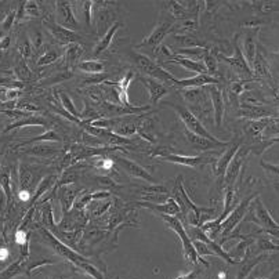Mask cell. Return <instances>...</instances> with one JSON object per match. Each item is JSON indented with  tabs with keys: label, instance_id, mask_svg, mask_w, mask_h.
Wrapping results in <instances>:
<instances>
[{
	"label": "cell",
	"instance_id": "f6af8a7d",
	"mask_svg": "<svg viewBox=\"0 0 279 279\" xmlns=\"http://www.w3.org/2000/svg\"><path fill=\"white\" fill-rule=\"evenodd\" d=\"M255 69H256V74L257 75H268V67H267V64H265V59L264 57L261 55V54H257L255 58Z\"/></svg>",
	"mask_w": 279,
	"mask_h": 279
},
{
	"label": "cell",
	"instance_id": "8fae6325",
	"mask_svg": "<svg viewBox=\"0 0 279 279\" xmlns=\"http://www.w3.org/2000/svg\"><path fill=\"white\" fill-rule=\"evenodd\" d=\"M190 234H191L194 238H195V240H199V242H203L205 245L209 246V249L214 253L215 256H219V257H221V259L224 260V261H227V263H230V264H235L236 261L232 257H231L228 253H226L224 250L221 249L220 245H217V242H214L213 239H210L209 236L205 234V230H201V228H198V227H195V228H191L190 230Z\"/></svg>",
	"mask_w": 279,
	"mask_h": 279
},
{
	"label": "cell",
	"instance_id": "8d00e7d4",
	"mask_svg": "<svg viewBox=\"0 0 279 279\" xmlns=\"http://www.w3.org/2000/svg\"><path fill=\"white\" fill-rule=\"evenodd\" d=\"M39 141H61V138L53 130H49V132H46L44 134L39 136V137H35L30 138L28 141H25L24 144H21V147L22 145H28V144H34V142H39Z\"/></svg>",
	"mask_w": 279,
	"mask_h": 279
},
{
	"label": "cell",
	"instance_id": "ba28073f",
	"mask_svg": "<svg viewBox=\"0 0 279 279\" xmlns=\"http://www.w3.org/2000/svg\"><path fill=\"white\" fill-rule=\"evenodd\" d=\"M173 30V24L170 20H159V22L155 26V29L152 30L151 34L148 35L147 38H144L142 42L138 44V49H152L157 50L158 46L162 43V40L165 39L169 32Z\"/></svg>",
	"mask_w": 279,
	"mask_h": 279
},
{
	"label": "cell",
	"instance_id": "52a82bcc",
	"mask_svg": "<svg viewBox=\"0 0 279 279\" xmlns=\"http://www.w3.org/2000/svg\"><path fill=\"white\" fill-rule=\"evenodd\" d=\"M55 22L74 32L80 29L78 18L72 10V5H71V2H67V0L55 2Z\"/></svg>",
	"mask_w": 279,
	"mask_h": 279
},
{
	"label": "cell",
	"instance_id": "ab89813d",
	"mask_svg": "<svg viewBox=\"0 0 279 279\" xmlns=\"http://www.w3.org/2000/svg\"><path fill=\"white\" fill-rule=\"evenodd\" d=\"M93 6H94V2H91V0L82 2V11H83V18L87 28L91 26V21H93V14H91V9H93Z\"/></svg>",
	"mask_w": 279,
	"mask_h": 279
},
{
	"label": "cell",
	"instance_id": "e575fe53",
	"mask_svg": "<svg viewBox=\"0 0 279 279\" xmlns=\"http://www.w3.org/2000/svg\"><path fill=\"white\" fill-rule=\"evenodd\" d=\"M15 74H17V78L22 80V82H28V80H34V74L30 72L28 65L25 63L24 59L18 61V64L15 65Z\"/></svg>",
	"mask_w": 279,
	"mask_h": 279
},
{
	"label": "cell",
	"instance_id": "db71d44e",
	"mask_svg": "<svg viewBox=\"0 0 279 279\" xmlns=\"http://www.w3.org/2000/svg\"><path fill=\"white\" fill-rule=\"evenodd\" d=\"M7 201H9V199H7V195H6L5 190H3V188H2V185H0V211L5 210Z\"/></svg>",
	"mask_w": 279,
	"mask_h": 279
},
{
	"label": "cell",
	"instance_id": "9a60e30c",
	"mask_svg": "<svg viewBox=\"0 0 279 279\" xmlns=\"http://www.w3.org/2000/svg\"><path fill=\"white\" fill-rule=\"evenodd\" d=\"M115 162L119 163L120 167L125 169V172L128 173V174H130L132 177L141 178V180H145V181L153 182V177H152L151 174L144 169V167H141L138 163H136V162L129 161V159H126V158H119V157L115 159Z\"/></svg>",
	"mask_w": 279,
	"mask_h": 279
},
{
	"label": "cell",
	"instance_id": "bcb514c9",
	"mask_svg": "<svg viewBox=\"0 0 279 279\" xmlns=\"http://www.w3.org/2000/svg\"><path fill=\"white\" fill-rule=\"evenodd\" d=\"M245 57L249 63H253L255 61V42H253V38H246L245 40Z\"/></svg>",
	"mask_w": 279,
	"mask_h": 279
},
{
	"label": "cell",
	"instance_id": "7402d4cb",
	"mask_svg": "<svg viewBox=\"0 0 279 279\" xmlns=\"http://www.w3.org/2000/svg\"><path fill=\"white\" fill-rule=\"evenodd\" d=\"M122 26V22H113V25L111 26V29L108 30L107 34L104 35L103 38L100 39V42L96 46V49L93 51L94 57H100L101 54L105 53L108 49H109V46L112 43L113 38H115V34H116V30L119 29Z\"/></svg>",
	"mask_w": 279,
	"mask_h": 279
},
{
	"label": "cell",
	"instance_id": "8992f818",
	"mask_svg": "<svg viewBox=\"0 0 279 279\" xmlns=\"http://www.w3.org/2000/svg\"><path fill=\"white\" fill-rule=\"evenodd\" d=\"M43 24L46 26V29L49 30L50 35L54 38V40H57L59 44H67V46H69V44L79 43V40H80V38H79V35L76 32L69 30L67 28H64V26L58 25L55 22V18L50 17V15L44 17Z\"/></svg>",
	"mask_w": 279,
	"mask_h": 279
},
{
	"label": "cell",
	"instance_id": "d6a6232c",
	"mask_svg": "<svg viewBox=\"0 0 279 279\" xmlns=\"http://www.w3.org/2000/svg\"><path fill=\"white\" fill-rule=\"evenodd\" d=\"M24 272H25L24 260H18V261L13 263L9 268L0 274V279H11V278H14L15 275L24 274Z\"/></svg>",
	"mask_w": 279,
	"mask_h": 279
},
{
	"label": "cell",
	"instance_id": "d590c367",
	"mask_svg": "<svg viewBox=\"0 0 279 279\" xmlns=\"http://www.w3.org/2000/svg\"><path fill=\"white\" fill-rule=\"evenodd\" d=\"M59 98H61V104H63V108H64L65 111L68 113H71L72 116H75V118H78L82 120V113H79L78 111H76V108L74 107V104H72V101H71V98L67 96L65 93H59ZM83 122V120H82Z\"/></svg>",
	"mask_w": 279,
	"mask_h": 279
},
{
	"label": "cell",
	"instance_id": "4dcf8cb0",
	"mask_svg": "<svg viewBox=\"0 0 279 279\" xmlns=\"http://www.w3.org/2000/svg\"><path fill=\"white\" fill-rule=\"evenodd\" d=\"M210 50L206 47H188V49H181L177 51V54L180 55H187V58L194 59L198 63H202L203 58L206 57V54L209 53Z\"/></svg>",
	"mask_w": 279,
	"mask_h": 279
},
{
	"label": "cell",
	"instance_id": "30bf717a",
	"mask_svg": "<svg viewBox=\"0 0 279 279\" xmlns=\"http://www.w3.org/2000/svg\"><path fill=\"white\" fill-rule=\"evenodd\" d=\"M138 80H140V82L144 84V87L148 90V94H149V103H151L152 105H153V104H158L162 98L170 93V87H169V86H166L165 83H161L159 80L148 78L145 75H140V76H138Z\"/></svg>",
	"mask_w": 279,
	"mask_h": 279
},
{
	"label": "cell",
	"instance_id": "cb8c5ba5",
	"mask_svg": "<svg viewBox=\"0 0 279 279\" xmlns=\"http://www.w3.org/2000/svg\"><path fill=\"white\" fill-rule=\"evenodd\" d=\"M238 148H239V144H232V145L228 148V151H227L226 153L219 159V161H217V163H215V176H219V177L226 176L227 169H228V166H230L232 158L235 157Z\"/></svg>",
	"mask_w": 279,
	"mask_h": 279
},
{
	"label": "cell",
	"instance_id": "60d3db41",
	"mask_svg": "<svg viewBox=\"0 0 279 279\" xmlns=\"http://www.w3.org/2000/svg\"><path fill=\"white\" fill-rule=\"evenodd\" d=\"M17 47H18V53H20L21 58L24 59V61L30 58V55H32V46H30L29 40L22 39L20 43L17 44Z\"/></svg>",
	"mask_w": 279,
	"mask_h": 279
},
{
	"label": "cell",
	"instance_id": "b9f144b4",
	"mask_svg": "<svg viewBox=\"0 0 279 279\" xmlns=\"http://www.w3.org/2000/svg\"><path fill=\"white\" fill-rule=\"evenodd\" d=\"M15 20H17V11H9L7 15L3 18V21L0 22V29L3 30V32H9L13 28Z\"/></svg>",
	"mask_w": 279,
	"mask_h": 279
},
{
	"label": "cell",
	"instance_id": "44dd1931",
	"mask_svg": "<svg viewBox=\"0 0 279 279\" xmlns=\"http://www.w3.org/2000/svg\"><path fill=\"white\" fill-rule=\"evenodd\" d=\"M42 15V9H40V6L38 2H35V0H30V2H21L20 5V10L17 13V22H20L21 20H24V18H38Z\"/></svg>",
	"mask_w": 279,
	"mask_h": 279
},
{
	"label": "cell",
	"instance_id": "f546056e",
	"mask_svg": "<svg viewBox=\"0 0 279 279\" xmlns=\"http://www.w3.org/2000/svg\"><path fill=\"white\" fill-rule=\"evenodd\" d=\"M58 152V149L54 147H47V145H35L30 148H24V153L26 155H34L39 158H51Z\"/></svg>",
	"mask_w": 279,
	"mask_h": 279
},
{
	"label": "cell",
	"instance_id": "277c9868",
	"mask_svg": "<svg viewBox=\"0 0 279 279\" xmlns=\"http://www.w3.org/2000/svg\"><path fill=\"white\" fill-rule=\"evenodd\" d=\"M162 219L165 220V223H166L167 226L170 227V228L176 232L177 236H178L180 240H181L184 257H185L190 263H192V264L196 265L199 261H201V263H203L206 267H209V263H207L206 260L202 259L201 256L198 255L195 246H194V243H192L191 239H190V235L187 234V231L185 228H184V226L181 224V221L178 220L177 217H174V215H162Z\"/></svg>",
	"mask_w": 279,
	"mask_h": 279
},
{
	"label": "cell",
	"instance_id": "5b68a950",
	"mask_svg": "<svg viewBox=\"0 0 279 279\" xmlns=\"http://www.w3.org/2000/svg\"><path fill=\"white\" fill-rule=\"evenodd\" d=\"M166 105L169 107H172L176 113L180 116V119L184 123V128L188 130V132L194 133L196 136H201V137H205L207 140H210L213 142H217V144H223L224 141H220V140H217L215 137H213L210 133L207 132V129L203 126L201 123V120L198 119L195 113L192 112L191 109H188V107L185 105H178V104H172V103H166Z\"/></svg>",
	"mask_w": 279,
	"mask_h": 279
},
{
	"label": "cell",
	"instance_id": "f5cc1de1",
	"mask_svg": "<svg viewBox=\"0 0 279 279\" xmlns=\"http://www.w3.org/2000/svg\"><path fill=\"white\" fill-rule=\"evenodd\" d=\"M199 274H201V269L196 267L195 271H191V272H188L187 275H181V276H178V278L174 279H198L199 278Z\"/></svg>",
	"mask_w": 279,
	"mask_h": 279
},
{
	"label": "cell",
	"instance_id": "603a6c76",
	"mask_svg": "<svg viewBox=\"0 0 279 279\" xmlns=\"http://www.w3.org/2000/svg\"><path fill=\"white\" fill-rule=\"evenodd\" d=\"M245 159V152H238L234 159L231 161L230 166L227 169L226 173V182L227 185H232L234 187V182H235L236 177L239 176V169L242 166V162Z\"/></svg>",
	"mask_w": 279,
	"mask_h": 279
},
{
	"label": "cell",
	"instance_id": "1f68e13d",
	"mask_svg": "<svg viewBox=\"0 0 279 279\" xmlns=\"http://www.w3.org/2000/svg\"><path fill=\"white\" fill-rule=\"evenodd\" d=\"M76 194H78V190L74 188V187H64V188H61V203L64 206L65 211H68L72 207Z\"/></svg>",
	"mask_w": 279,
	"mask_h": 279
},
{
	"label": "cell",
	"instance_id": "7bdbcfd3",
	"mask_svg": "<svg viewBox=\"0 0 279 279\" xmlns=\"http://www.w3.org/2000/svg\"><path fill=\"white\" fill-rule=\"evenodd\" d=\"M54 180H55V177H54V176L46 177L43 181L40 182V185L38 187V191H36V194H35L34 198H32V202L38 201V198H39L40 195H43L44 192L49 190L50 185H51V184H53V182H54Z\"/></svg>",
	"mask_w": 279,
	"mask_h": 279
},
{
	"label": "cell",
	"instance_id": "f907efd6",
	"mask_svg": "<svg viewBox=\"0 0 279 279\" xmlns=\"http://www.w3.org/2000/svg\"><path fill=\"white\" fill-rule=\"evenodd\" d=\"M0 86L3 87H11V88H20L22 87V83L21 82H14V80H10V79H2L0 78Z\"/></svg>",
	"mask_w": 279,
	"mask_h": 279
},
{
	"label": "cell",
	"instance_id": "f1b7e54d",
	"mask_svg": "<svg viewBox=\"0 0 279 279\" xmlns=\"http://www.w3.org/2000/svg\"><path fill=\"white\" fill-rule=\"evenodd\" d=\"M165 9L169 10V13L177 18V20H187L188 15L191 14V11L184 7V5L178 2H165Z\"/></svg>",
	"mask_w": 279,
	"mask_h": 279
},
{
	"label": "cell",
	"instance_id": "83f0119b",
	"mask_svg": "<svg viewBox=\"0 0 279 279\" xmlns=\"http://www.w3.org/2000/svg\"><path fill=\"white\" fill-rule=\"evenodd\" d=\"M78 68L80 69V71L86 72V74L98 75L104 72V69H105V63H104V61H100V59H87V61H83V63H79Z\"/></svg>",
	"mask_w": 279,
	"mask_h": 279
},
{
	"label": "cell",
	"instance_id": "2e32d148",
	"mask_svg": "<svg viewBox=\"0 0 279 279\" xmlns=\"http://www.w3.org/2000/svg\"><path fill=\"white\" fill-rule=\"evenodd\" d=\"M161 159L166 162H173L177 165H184V166L188 167H199L202 165H205V163L211 162V157H203V155H199V157H180V155L166 153V155H162Z\"/></svg>",
	"mask_w": 279,
	"mask_h": 279
},
{
	"label": "cell",
	"instance_id": "d4e9b609",
	"mask_svg": "<svg viewBox=\"0 0 279 279\" xmlns=\"http://www.w3.org/2000/svg\"><path fill=\"white\" fill-rule=\"evenodd\" d=\"M144 191L147 192V195L142 196V199L151 202V203H161L162 201L169 199V191L166 187L152 185L149 188H144Z\"/></svg>",
	"mask_w": 279,
	"mask_h": 279
},
{
	"label": "cell",
	"instance_id": "91938a15",
	"mask_svg": "<svg viewBox=\"0 0 279 279\" xmlns=\"http://www.w3.org/2000/svg\"><path fill=\"white\" fill-rule=\"evenodd\" d=\"M71 275H55V276H50L49 279H69Z\"/></svg>",
	"mask_w": 279,
	"mask_h": 279
},
{
	"label": "cell",
	"instance_id": "11a10c76",
	"mask_svg": "<svg viewBox=\"0 0 279 279\" xmlns=\"http://www.w3.org/2000/svg\"><path fill=\"white\" fill-rule=\"evenodd\" d=\"M29 198H30L29 191H26V190H21V191L18 192V199H20L21 202L29 201Z\"/></svg>",
	"mask_w": 279,
	"mask_h": 279
},
{
	"label": "cell",
	"instance_id": "9f6ffc18",
	"mask_svg": "<svg viewBox=\"0 0 279 279\" xmlns=\"http://www.w3.org/2000/svg\"><path fill=\"white\" fill-rule=\"evenodd\" d=\"M11 38L10 36H3V39L0 40V50H6L10 46Z\"/></svg>",
	"mask_w": 279,
	"mask_h": 279
},
{
	"label": "cell",
	"instance_id": "484cf974",
	"mask_svg": "<svg viewBox=\"0 0 279 279\" xmlns=\"http://www.w3.org/2000/svg\"><path fill=\"white\" fill-rule=\"evenodd\" d=\"M83 54V46L79 43L69 44L64 54V63L67 68H72L75 65H78L79 58Z\"/></svg>",
	"mask_w": 279,
	"mask_h": 279
},
{
	"label": "cell",
	"instance_id": "7dc6e473",
	"mask_svg": "<svg viewBox=\"0 0 279 279\" xmlns=\"http://www.w3.org/2000/svg\"><path fill=\"white\" fill-rule=\"evenodd\" d=\"M259 261H260V257L259 259L253 260V261H249V263H246V264L242 265V268H239V272H238V275H236V279H245L246 276H247V274L252 271V268H253Z\"/></svg>",
	"mask_w": 279,
	"mask_h": 279
},
{
	"label": "cell",
	"instance_id": "74e56055",
	"mask_svg": "<svg viewBox=\"0 0 279 279\" xmlns=\"http://www.w3.org/2000/svg\"><path fill=\"white\" fill-rule=\"evenodd\" d=\"M257 217H259L260 221H261V224L271 227V228H279V227L275 224L274 221L271 220V217H269L268 211L265 210L264 206L261 205L260 202L257 203Z\"/></svg>",
	"mask_w": 279,
	"mask_h": 279
},
{
	"label": "cell",
	"instance_id": "f35d334b",
	"mask_svg": "<svg viewBox=\"0 0 279 279\" xmlns=\"http://www.w3.org/2000/svg\"><path fill=\"white\" fill-rule=\"evenodd\" d=\"M203 65L206 67L207 75H210V76H215L217 75V58H215L210 51L206 54V57L203 58Z\"/></svg>",
	"mask_w": 279,
	"mask_h": 279
},
{
	"label": "cell",
	"instance_id": "816d5d0a",
	"mask_svg": "<svg viewBox=\"0 0 279 279\" xmlns=\"http://www.w3.org/2000/svg\"><path fill=\"white\" fill-rule=\"evenodd\" d=\"M230 91L232 96H239L243 91V83L242 82H234V83H231Z\"/></svg>",
	"mask_w": 279,
	"mask_h": 279
},
{
	"label": "cell",
	"instance_id": "94428289",
	"mask_svg": "<svg viewBox=\"0 0 279 279\" xmlns=\"http://www.w3.org/2000/svg\"><path fill=\"white\" fill-rule=\"evenodd\" d=\"M0 35H2V29H0ZM3 39V38H2V36H0V40Z\"/></svg>",
	"mask_w": 279,
	"mask_h": 279
},
{
	"label": "cell",
	"instance_id": "836d02e7",
	"mask_svg": "<svg viewBox=\"0 0 279 279\" xmlns=\"http://www.w3.org/2000/svg\"><path fill=\"white\" fill-rule=\"evenodd\" d=\"M61 57V51L58 49H49L46 50L38 59V67H44V65H50L55 63L57 59Z\"/></svg>",
	"mask_w": 279,
	"mask_h": 279
},
{
	"label": "cell",
	"instance_id": "6da1fadb",
	"mask_svg": "<svg viewBox=\"0 0 279 279\" xmlns=\"http://www.w3.org/2000/svg\"><path fill=\"white\" fill-rule=\"evenodd\" d=\"M40 232L43 234V239L49 243L51 247H53L57 253H58L61 257H64V259L69 260L71 263H74L78 268L83 269L84 272L87 275H90V276H93V278L96 279H104L103 274L98 271L94 265H91L90 263H88L87 260H84V257H82V256H79L78 253H75L74 250L69 249L68 246H65L63 242L59 239H57L55 236L50 232V231L44 230V228H40Z\"/></svg>",
	"mask_w": 279,
	"mask_h": 279
},
{
	"label": "cell",
	"instance_id": "4316f807",
	"mask_svg": "<svg viewBox=\"0 0 279 279\" xmlns=\"http://www.w3.org/2000/svg\"><path fill=\"white\" fill-rule=\"evenodd\" d=\"M25 126H47V120L44 118H40V116H28V118H22L18 119L17 122L13 123V125H9V126H6V129L3 130V133L11 132V130H14V129H20V128H25Z\"/></svg>",
	"mask_w": 279,
	"mask_h": 279
},
{
	"label": "cell",
	"instance_id": "ac0fdd59",
	"mask_svg": "<svg viewBox=\"0 0 279 279\" xmlns=\"http://www.w3.org/2000/svg\"><path fill=\"white\" fill-rule=\"evenodd\" d=\"M223 59L228 63L231 68L236 71L238 74L242 75V76H250L249 67H247V63H246L245 57L242 55L240 50L238 46H235V54L232 57H223Z\"/></svg>",
	"mask_w": 279,
	"mask_h": 279
},
{
	"label": "cell",
	"instance_id": "5bb4252c",
	"mask_svg": "<svg viewBox=\"0 0 279 279\" xmlns=\"http://www.w3.org/2000/svg\"><path fill=\"white\" fill-rule=\"evenodd\" d=\"M220 80L215 76L210 75H196L194 78L184 79V80H177V88H201L205 86H211V84H217L219 86Z\"/></svg>",
	"mask_w": 279,
	"mask_h": 279
},
{
	"label": "cell",
	"instance_id": "681fc988",
	"mask_svg": "<svg viewBox=\"0 0 279 279\" xmlns=\"http://www.w3.org/2000/svg\"><path fill=\"white\" fill-rule=\"evenodd\" d=\"M104 80H107V75H105V74L94 75V78L84 79L83 86H87V84H97V83H101V82H104Z\"/></svg>",
	"mask_w": 279,
	"mask_h": 279
},
{
	"label": "cell",
	"instance_id": "ee69618b",
	"mask_svg": "<svg viewBox=\"0 0 279 279\" xmlns=\"http://www.w3.org/2000/svg\"><path fill=\"white\" fill-rule=\"evenodd\" d=\"M15 242H17V245L21 246V249H22V253L24 256H28V252H26V246H28V234H26V231L20 228V230L15 232Z\"/></svg>",
	"mask_w": 279,
	"mask_h": 279
},
{
	"label": "cell",
	"instance_id": "ffe728a7",
	"mask_svg": "<svg viewBox=\"0 0 279 279\" xmlns=\"http://www.w3.org/2000/svg\"><path fill=\"white\" fill-rule=\"evenodd\" d=\"M185 132L187 140L190 141L192 147L196 148V149H201V151H207V149H213L215 147H223V145H228V142H223V144H217V142H213L210 140H207L205 137H201V136H196L194 133L188 132L187 129H184Z\"/></svg>",
	"mask_w": 279,
	"mask_h": 279
},
{
	"label": "cell",
	"instance_id": "e0dca14e",
	"mask_svg": "<svg viewBox=\"0 0 279 279\" xmlns=\"http://www.w3.org/2000/svg\"><path fill=\"white\" fill-rule=\"evenodd\" d=\"M167 63H174V64L181 65V67H184L188 71L196 72L198 75H207V71H206V67L203 65V63H198V61H194V59L187 58V57L180 55V54H172V57L167 58Z\"/></svg>",
	"mask_w": 279,
	"mask_h": 279
},
{
	"label": "cell",
	"instance_id": "9c48e42d",
	"mask_svg": "<svg viewBox=\"0 0 279 279\" xmlns=\"http://www.w3.org/2000/svg\"><path fill=\"white\" fill-rule=\"evenodd\" d=\"M108 3L109 2H97L96 6H93L94 9H97V10L94 11L93 18L96 21L97 35L100 36V39L107 34L108 30L111 29V24L113 22V14L112 11L109 10Z\"/></svg>",
	"mask_w": 279,
	"mask_h": 279
},
{
	"label": "cell",
	"instance_id": "6f0895ef",
	"mask_svg": "<svg viewBox=\"0 0 279 279\" xmlns=\"http://www.w3.org/2000/svg\"><path fill=\"white\" fill-rule=\"evenodd\" d=\"M113 166L112 159H103L101 161V169H105V170H111Z\"/></svg>",
	"mask_w": 279,
	"mask_h": 279
},
{
	"label": "cell",
	"instance_id": "7a4b0ae2",
	"mask_svg": "<svg viewBox=\"0 0 279 279\" xmlns=\"http://www.w3.org/2000/svg\"><path fill=\"white\" fill-rule=\"evenodd\" d=\"M130 55H132V59L134 61L136 67L145 76L159 80L161 83H165L169 87H176L178 79L174 78L170 72H167L166 69L162 68L161 65H158L155 61H152L151 58H148L147 55L138 53V51H132Z\"/></svg>",
	"mask_w": 279,
	"mask_h": 279
},
{
	"label": "cell",
	"instance_id": "3957f363",
	"mask_svg": "<svg viewBox=\"0 0 279 279\" xmlns=\"http://www.w3.org/2000/svg\"><path fill=\"white\" fill-rule=\"evenodd\" d=\"M181 180L182 176L177 177L176 185H174V190H173V194H174V198H173V199L177 202V205L180 206V209L185 213L187 217H188V220H190V224H192V226H198L199 221H201V215L203 214V213L211 211L213 209L198 207V206L191 201V198L187 195Z\"/></svg>",
	"mask_w": 279,
	"mask_h": 279
},
{
	"label": "cell",
	"instance_id": "7c38bea8",
	"mask_svg": "<svg viewBox=\"0 0 279 279\" xmlns=\"http://www.w3.org/2000/svg\"><path fill=\"white\" fill-rule=\"evenodd\" d=\"M252 199H253V196H249V198H246L245 201L240 202L239 205L234 209V211L224 220V224H223V235L230 234L231 231L234 230V228L239 224V221L242 220L243 215L246 214V210H247V207H249Z\"/></svg>",
	"mask_w": 279,
	"mask_h": 279
},
{
	"label": "cell",
	"instance_id": "c3c4849f",
	"mask_svg": "<svg viewBox=\"0 0 279 279\" xmlns=\"http://www.w3.org/2000/svg\"><path fill=\"white\" fill-rule=\"evenodd\" d=\"M5 94V103H15L20 97V88H7L3 91Z\"/></svg>",
	"mask_w": 279,
	"mask_h": 279
},
{
	"label": "cell",
	"instance_id": "6125c7cd",
	"mask_svg": "<svg viewBox=\"0 0 279 279\" xmlns=\"http://www.w3.org/2000/svg\"><path fill=\"white\" fill-rule=\"evenodd\" d=\"M0 162H2V152H0Z\"/></svg>",
	"mask_w": 279,
	"mask_h": 279
},
{
	"label": "cell",
	"instance_id": "680465c9",
	"mask_svg": "<svg viewBox=\"0 0 279 279\" xmlns=\"http://www.w3.org/2000/svg\"><path fill=\"white\" fill-rule=\"evenodd\" d=\"M10 255V252L9 249H6V247H0V261H5L7 257Z\"/></svg>",
	"mask_w": 279,
	"mask_h": 279
},
{
	"label": "cell",
	"instance_id": "d6986e66",
	"mask_svg": "<svg viewBox=\"0 0 279 279\" xmlns=\"http://www.w3.org/2000/svg\"><path fill=\"white\" fill-rule=\"evenodd\" d=\"M142 206H145L148 209H151L153 211H158V213H161L162 215H174L176 217L181 209H180V206L177 205V202L173 199V198H169L166 201V203H163V205H159V203H149V202H144Z\"/></svg>",
	"mask_w": 279,
	"mask_h": 279
},
{
	"label": "cell",
	"instance_id": "4fadbf2b",
	"mask_svg": "<svg viewBox=\"0 0 279 279\" xmlns=\"http://www.w3.org/2000/svg\"><path fill=\"white\" fill-rule=\"evenodd\" d=\"M209 87V96H210L211 104H213V111H214V120L217 126H221L223 116H224V97H223V90L217 84L207 86Z\"/></svg>",
	"mask_w": 279,
	"mask_h": 279
}]
</instances>
